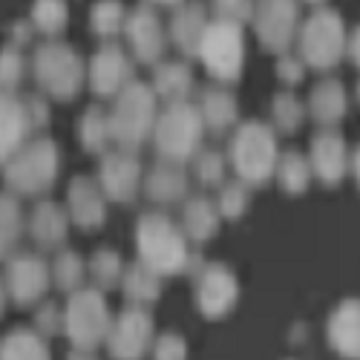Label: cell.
<instances>
[{"label": "cell", "mask_w": 360, "mask_h": 360, "mask_svg": "<svg viewBox=\"0 0 360 360\" xmlns=\"http://www.w3.org/2000/svg\"><path fill=\"white\" fill-rule=\"evenodd\" d=\"M199 144V118L191 107H173L159 124V150L173 159H185Z\"/></svg>", "instance_id": "8992f818"}, {"label": "cell", "mask_w": 360, "mask_h": 360, "mask_svg": "<svg viewBox=\"0 0 360 360\" xmlns=\"http://www.w3.org/2000/svg\"><path fill=\"white\" fill-rule=\"evenodd\" d=\"M311 167L323 182L335 185L346 176L349 167V150L338 133H320L311 144Z\"/></svg>", "instance_id": "ba28073f"}, {"label": "cell", "mask_w": 360, "mask_h": 360, "mask_svg": "<svg viewBox=\"0 0 360 360\" xmlns=\"http://www.w3.org/2000/svg\"><path fill=\"white\" fill-rule=\"evenodd\" d=\"M328 346L346 360H360V300L349 297L328 317Z\"/></svg>", "instance_id": "52a82bcc"}, {"label": "cell", "mask_w": 360, "mask_h": 360, "mask_svg": "<svg viewBox=\"0 0 360 360\" xmlns=\"http://www.w3.org/2000/svg\"><path fill=\"white\" fill-rule=\"evenodd\" d=\"M185 225L193 236H211L217 228V214L207 202H193L185 214Z\"/></svg>", "instance_id": "2e32d148"}, {"label": "cell", "mask_w": 360, "mask_h": 360, "mask_svg": "<svg viewBox=\"0 0 360 360\" xmlns=\"http://www.w3.org/2000/svg\"><path fill=\"white\" fill-rule=\"evenodd\" d=\"M153 360H188V343L176 335H165L153 346Z\"/></svg>", "instance_id": "d6986e66"}, {"label": "cell", "mask_w": 360, "mask_h": 360, "mask_svg": "<svg viewBox=\"0 0 360 360\" xmlns=\"http://www.w3.org/2000/svg\"><path fill=\"white\" fill-rule=\"evenodd\" d=\"M346 89L338 84V81H326L314 89V96H311V112L317 115V122L323 124H335L340 122V118L346 115Z\"/></svg>", "instance_id": "8fae6325"}, {"label": "cell", "mask_w": 360, "mask_h": 360, "mask_svg": "<svg viewBox=\"0 0 360 360\" xmlns=\"http://www.w3.org/2000/svg\"><path fill=\"white\" fill-rule=\"evenodd\" d=\"M136 179H139V167L130 159H110V165L104 167V182L107 191L118 199H127L136 188Z\"/></svg>", "instance_id": "5bb4252c"}, {"label": "cell", "mask_w": 360, "mask_h": 360, "mask_svg": "<svg viewBox=\"0 0 360 360\" xmlns=\"http://www.w3.org/2000/svg\"><path fill=\"white\" fill-rule=\"evenodd\" d=\"M78 280V265H64V283H75Z\"/></svg>", "instance_id": "f1b7e54d"}, {"label": "cell", "mask_w": 360, "mask_h": 360, "mask_svg": "<svg viewBox=\"0 0 360 360\" xmlns=\"http://www.w3.org/2000/svg\"><path fill=\"white\" fill-rule=\"evenodd\" d=\"M0 360H49V352L35 335L15 332L0 346Z\"/></svg>", "instance_id": "4fadbf2b"}, {"label": "cell", "mask_w": 360, "mask_h": 360, "mask_svg": "<svg viewBox=\"0 0 360 360\" xmlns=\"http://www.w3.org/2000/svg\"><path fill=\"white\" fill-rule=\"evenodd\" d=\"M153 343V323L144 311H124L107 332V349L115 360H141Z\"/></svg>", "instance_id": "277c9868"}, {"label": "cell", "mask_w": 360, "mask_h": 360, "mask_svg": "<svg viewBox=\"0 0 360 360\" xmlns=\"http://www.w3.org/2000/svg\"><path fill=\"white\" fill-rule=\"evenodd\" d=\"M233 165L248 182H262L277 167L274 136L262 124H248L233 139Z\"/></svg>", "instance_id": "7a4b0ae2"}, {"label": "cell", "mask_w": 360, "mask_h": 360, "mask_svg": "<svg viewBox=\"0 0 360 360\" xmlns=\"http://www.w3.org/2000/svg\"><path fill=\"white\" fill-rule=\"evenodd\" d=\"M349 167H352V173H354V179H357V185H360V144L354 147V153H352V159H349Z\"/></svg>", "instance_id": "4316f807"}, {"label": "cell", "mask_w": 360, "mask_h": 360, "mask_svg": "<svg viewBox=\"0 0 360 360\" xmlns=\"http://www.w3.org/2000/svg\"><path fill=\"white\" fill-rule=\"evenodd\" d=\"M222 207H225V214H239V211L245 207V193L239 191V188L225 191V196H222Z\"/></svg>", "instance_id": "cb8c5ba5"}, {"label": "cell", "mask_w": 360, "mask_h": 360, "mask_svg": "<svg viewBox=\"0 0 360 360\" xmlns=\"http://www.w3.org/2000/svg\"><path fill=\"white\" fill-rule=\"evenodd\" d=\"M96 271H98V277H101L104 283H115V274H118V262H115V257H110V254L98 257Z\"/></svg>", "instance_id": "d4e9b609"}, {"label": "cell", "mask_w": 360, "mask_h": 360, "mask_svg": "<svg viewBox=\"0 0 360 360\" xmlns=\"http://www.w3.org/2000/svg\"><path fill=\"white\" fill-rule=\"evenodd\" d=\"M357 101H360V84H357Z\"/></svg>", "instance_id": "f546056e"}, {"label": "cell", "mask_w": 360, "mask_h": 360, "mask_svg": "<svg viewBox=\"0 0 360 360\" xmlns=\"http://www.w3.org/2000/svg\"><path fill=\"white\" fill-rule=\"evenodd\" d=\"M199 176H202V182H205V185L219 182V176H222V162H219L217 156H205L202 165H199Z\"/></svg>", "instance_id": "603a6c76"}, {"label": "cell", "mask_w": 360, "mask_h": 360, "mask_svg": "<svg viewBox=\"0 0 360 360\" xmlns=\"http://www.w3.org/2000/svg\"><path fill=\"white\" fill-rule=\"evenodd\" d=\"M205 58L207 64H211V70L217 75H236V67H239V44L236 38L231 35H217L211 41V46L205 49Z\"/></svg>", "instance_id": "7c38bea8"}, {"label": "cell", "mask_w": 360, "mask_h": 360, "mask_svg": "<svg viewBox=\"0 0 360 360\" xmlns=\"http://www.w3.org/2000/svg\"><path fill=\"white\" fill-rule=\"evenodd\" d=\"M274 112H277V122L283 124V130H294L300 122H303V107H300L294 98H280Z\"/></svg>", "instance_id": "7402d4cb"}, {"label": "cell", "mask_w": 360, "mask_h": 360, "mask_svg": "<svg viewBox=\"0 0 360 360\" xmlns=\"http://www.w3.org/2000/svg\"><path fill=\"white\" fill-rule=\"evenodd\" d=\"M346 52H349V58H352V64L360 67V26L352 32V38H349V44H346Z\"/></svg>", "instance_id": "484cf974"}, {"label": "cell", "mask_w": 360, "mask_h": 360, "mask_svg": "<svg viewBox=\"0 0 360 360\" xmlns=\"http://www.w3.org/2000/svg\"><path fill=\"white\" fill-rule=\"evenodd\" d=\"M205 118L217 127H225L231 118H233V104L225 98V96H211L205 104Z\"/></svg>", "instance_id": "44dd1931"}, {"label": "cell", "mask_w": 360, "mask_h": 360, "mask_svg": "<svg viewBox=\"0 0 360 360\" xmlns=\"http://www.w3.org/2000/svg\"><path fill=\"white\" fill-rule=\"evenodd\" d=\"M75 202H78V219L81 222H98L101 219V202L96 199V193H93V188H86L84 182H81V188L75 191Z\"/></svg>", "instance_id": "ac0fdd59"}, {"label": "cell", "mask_w": 360, "mask_h": 360, "mask_svg": "<svg viewBox=\"0 0 360 360\" xmlns=\"http://www.w3.org/2000/svg\"><path fill=\"white\" fill-rule=\"evenodd\" d=\"M346 52V32L338 15H320L306 32V55L320 70L335 67Z\"/></svg>", "instance_id": "5b68a950"}, {"label": "cell", "mask_w": 360, "mask_h": 360, "mask_svg": "<svg viewBox=\"0 0 360 360\" xmlns=\"http://www.w3.org/2000/svg\"><path fill=\"white\" fill-rule=\"evenodd\" d=\"M150 124V98L144 89H130L122 101V112L115 118V133L122 141H141L139 136Z\"/></svg>", "instance_id": "30bf717a"}, {"label": "cell", "mask_w": 360, "mask_h": 360, "mask_svg": "<svg viewBox=\"0 0 360 360\" xmlns=\"http://www.w3.org/2000/svg\"><path fill=\"white\" fill-rule=\"evenodd\" d=\"M236 300V285L233 277L225 271V268L214 265L202 274L199 283V309L207 317H222Z\"/></svg>", "instance_id": "9c48e42d"}, {"label": "cell", "mask_w": 360, "mask_h": 360, "mask_svg": "<svg viewBox=\"0 0 360 360\" xmlns=\"http://www.w3.org/2000/svg\"><path fill=\"white\" fill-rule=\"evenodd\" d=\"M185 191V179L173 173V170H156L153 179H150V193H153L156 199H179Z\"/></svg>", "instance_id": "e0dca14e"}, {"label": "cell", "mask_w": 360, "mask_h": 360, "mask_svg": "<svg viewBox=\"0 0 360 360\" xmlns=\"http://www.w3.org/2000/svg\"><path fill=\"white\" fill-rule=\"evenodd\" d=\"M309 173H311V170H309L306 159H303V156H297V153L285 156L283 165H280V179H283V185H285L291 193L306 191V185H309Z\"/></svg>", "instance_id": "9a60e30c"}, {"label": "cell", "mask_w": 360, "mask_h": 360, "mask_svg": "<svg viewBox=\"0 0 360 360\" xmlns=\"http://www.w3.org/2000/svg\"><path fill=\"white\" fill-rule=\"evenodd\" d=\"M139 251L153 274H176L188 262L185 236L165 217H147L139 228Z\"/></svg>", "instance_id": "6da1fadb"}, {"label": "cell", "mask_w": 360, "mask_h": 360, "mask_svg": "<svg viewBox=\"0 0 360 360\" xmlns=\"http://www.w3.org/2000/svg\"><path fill=\"white\" fill-rule=\"evenodd\" d=\"M110 317L107 306L98 294H81L70 303L67 311V335L75 343V349H96L101 340H107Z\"/></svg>", "instance_id": "3957f363"}, {"label": "cell", "mask_w": 360, "mask_h": 360, "mask_svg": "<svg viewBox=\"0 0 360 360\" xmlns=\"http://www.w3.org/2000/svg\"><path fill=\"white\" fill-rule=\"evenodd\" d=\"M67 360H96V354H93V349H75Z\"/></svg>", "instance_id": "83f0119b"}, {"label": "cell", "mask_w": 360, "mask_h": 360, "mask_svg": "<svg viewBox=\"0 0 360 360\" xmlns=\"http://www.w3.org/2000/svg\"><path fill=\"white\" fill-rule=\"evenodd\" d=\"M156 274L153 271H133L130 274V280H127V291H130V297H139V300H153L156 297V291H159V285H156V280H153Z\"/></svg>", "instance_id": "ffe728a7"}]
</instances>
